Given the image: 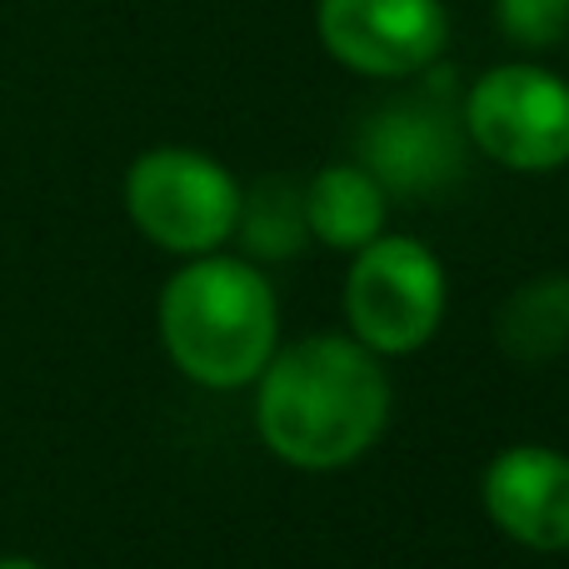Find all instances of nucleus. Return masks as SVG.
Returning a JSON list of instances; mask_svg holds the SVG:
<instances>
[{
    "label": "nucleus",
    "instance_id": "obj_6",
    "mask_svg": "<svg viewBox=\"0 0 569 569\" xmlns=\"http://www.w3.org/2000/svg\"><path fill=\"white\" fill-rule=\"evenodd\" d=\"M465 126L460 106L440 100L435 90L400 96L390 106L370 110L355 140V166L370 170L385 196H440L465 176Z\"/></svg>",
    "mask_w": 569,
    "mask_h": 569
},
{
    "label": "nucleus",
    "instance_id": "obj_3",
    "mask_svg": "<svg viewBox=\"0 0 569 569\" xmlns=\"http://www.w3.org/2000/svg\"><path fill=\"white\" fill-rule=\"evenodd\" d=\"M126 210L150 246L196 260L216 256L236 236L240 186L220 160L186 146H160L126 170Z\"/></svg>",
    "mask_w": 569,
    "mask_h": 569
},
{
    "label": "nucleus",
    "instance_id": "obj_5",
    "mask_svg": "<svg viewBox=\"0 0 569 569\" xmlns=\"http://www.w3.org/2000/svg\"><path fill=\"white\" fill-rule=\"evenodd\" d=\"M345 320L380 360L430 345L445 320V270L435 250L410 236H375L355 250L345 276Z\"/></svg>",
    "mask_w": 569,
    "mask_h": 569
},
{
    "label": "nucleus",
    "instance_id": "obj_11",
    "mask_svg": "<svg viewBox=\"0 0 569 569\" xmlns=\"http://www.w3.org/2000/svg\"><path fill=\"white\" fill-rule=\"evenodd\" d=\"M250 260H290L310 246V226H305V186L284 176H266L250 190H240V216L236 236Z\"/></svg>",
    "mask_w": 569,
    "mask_h": 569
},
{
    "label": "nucleus",
    "instance_id": "obj_10",
    "mask_svg": "<svg viewBox=\"0 0 569 569\" xmlns=\"http://www.w3.org/2000/svg\"><path fill=\"white\" fill-rule=\"evenodd\" d=\"M495 340L510 360L545 365L569 350V276L525 280L495 315Z\"/></svg>",
    "mask_w": 569,
    "mask_h": 569
},
{
    "label": "nucleus",
    "instance_id": "obj_13",
    "mask_svg": "<svg viewBox=\"0 0 569 569\" xmlns=\"http://www.w3.org/2000/svg\"><path fill=\"white\" fill-rule=\"evenodd\" d=\"M0 569H46V565H36V560H20V555H10V560H0Z\"/></svg>",
    "mask_w": 569,
    "mask_h": 569
},
{
    "label": "nucleus",
    "instance_id": "obj_2",
    "mask_svg": "<svg viewBox=\"0 0 569 569\" xmlns=\"http://www.w3.org/2000/svg\"><path fill=\"white\" fill-rule=\"evenodd\" d=\"M160 340L186 380L246 390L280 350V305L256 260L196 256L160 290Z\"/></svg>",
    "mask_w": 569,
    "mask_h": 569
},
{
    "label": "nucleus",
    "instance_id": "obj_9",
    "mask_svg": "<svg viewBox=\"0 0 569 569\" xmlns=\"http://www.w3.org/2000/svg\"><path fill=\"white\" fill-rule=\"evenodd\" d=\"M385 210H390V196L355 160L325 166L305 180V226L325 250H345V256L365 250L375 236H385Z\"/></svg>",
    "mask_w": 569,
    "mask_h": 569
},
{
    "label": "nucleus",
    "instance_id": "obj_1",
    "mask_svg": "<svg viewBox=\"0 0 569 569\" xmlns=\"http://www.w3.org/2000/svg\"><path fill=\"white\" fill-rule=\"evenodd\" d=\"M390 420V375L355 335H305L256 375V430L290 470H345Z\"/></svg>",
    "mask_w": 569,
    "mask_h": 569
},
{
    "label": "nucleus",
    "instance_id": "obj_12",
    "mask_svg": "<svg viewBox=\"0 0 569 569\" xmlns=\"http://www.w3.org/2000/svg\"><path fill=\"white\" fill-rule=\"evenodd\" d=\"M495 20L520 50H550L569 36V0H495Z\"/></svg>",
    "mask_w": 569,
    "mask_h": 569
},
{
    "label": "nucleus",
    "instance_id": "obj_7",
    "mask_svg": "<svg viewBox=\"0 0 569 569\" xmlns=\"http://www.w3.org/2000/svg\"><path fill=\"white\" fill-rule=\"evenodd\" d=\"M315 30L345 70L405 80L435 70L450 40V16L440 0H320Z\"/></svg>",
    "mask_w": 569,
    "mask_h": 569
},
{
    "label": "nucleus",
    "instance_id": "obj_4",
    "mask_svg": "<svg viewBox=\"0 0 569 569\" xmlns=\"http://www.w3.org/2000/svg\"><path fill=\"white\" fill-rule=\"evenodd\" d=\"M460 126L470 150L495 166L520 176L560 170L569 166V80L530 60L495 66L465 90Z\"/></svg>",
    "mask_w": 569,
    "mask_h": 569
},
{
    "label": "nucleus",
    "instance_id": "obj_8",
    "mask_svg": "<svg viewBox=\"0 0 569 569\" xmlns=\"http://www.w3.org/2000/svg\"><path fill=\"white\" fill-rule=\"evenodd\" d=\"M480 500L505 540L540 555L569 550V455L550 445H510L485 465Z\"/></svg>",
    "mask_w": 569,
    "mask_h": 569
}]
</instances>
